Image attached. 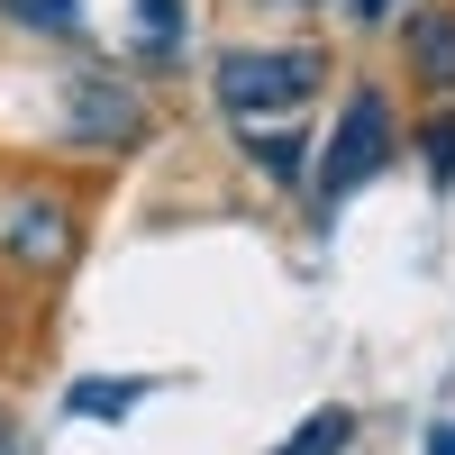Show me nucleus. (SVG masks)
Segmentation results:
<instances>
[{"label":"nucleus","instance_id":"obj_1","mask_svg":"<svg viewBox=\"0 0 455 455\" xmlns=\"http://www.w3.org/2000/svg\"><path fill=\"white\" fill-rule=\"evenodd\" d=\"M328 92V46H219L210 64V100L228 109L237 128L255 119H291V109H310Z\"/></svg>","mask_w":455,"mask_h":455},{"label":"nucleus","instance_id":"obj_2","mask_svg":"<svg viewBox=\"0 0 455 455\" xmlns=\"http://www.w3.org/2000/svg\"><path fill=\"white\" fill-rule=\"evenodd\" d=\"M83 255V210L55 182H0V264L19 283H55Z\"/></svg>","mask_w":455,"mask_h":455},{"label":"nucleus","instance_id":"obj_3","mask_svg":"<svg viewBox=\"0 0 455 455\" xmlns=\"http://www.w3.org/2000/svg\"><path fill=\"white\" fill-rule=\"evenodd\" d=\"M392 146H401V109H392V92H383V83H355V92H347V109H337V128H328V146H319L310 201H319V210H337L347 192H364V182L392 164Z\"/></svg>","mask_w":455,"mask_h":455},{"label":"nucleus","instance_id":"obj_4","mask_svg":"<svg viewBox=\"0 0 455 455\" xmlns=\"http://www.w3.org/2000/svg\"><path fill=\"white\" fill-rule=\"evenodd\" d=\"M64 137L100 146V156H128V146L146 137V100L119 83V73H83V83L64 92Z\"/></svg>","mask_w":455,"mask_h":455},{"label":"nucleus","instance_id":"obj_5","mask_svg":"<svg viewBox=\"0 0 455 455\" xmlns=\"http://www.w3.org/2000/svg\"><path fill=\"white\" fill-rule=\"evenodd\" d=\"M401 64H410V83H419L428 100L455 92V0H410V19H401Z\"/></svg>","mask_w":455,"mask_h":455},{"label":"nucleus","instance_id":"obj_6","mask_svg":"<svg viewBox=\"0 0 455 455\" xmlns=\"http://www.w3.org/2000/svg\"><path fill=\"white\" fill-rule=\"evenodd\" d=\"M156 392H164L156 373H83V383L64 392V410H73V419H128V410L156 401Z\"/></svg>","mask_w":455,"mask_h":455},{"label":"nucleus","instance_id":"obj_7","mask_svg":"<svg viewBox=\"0 0 455 455\" xmlns=\"http://www.w3.org/2000/svg\"><path fill=\"white\" fill-rule=\"evenodd\" d=\"M237 137H246V156L274 173L283 192H300V173H310V128H300V119H283V128H264V119H255V128H237Z\"/></svg>","mask_w":455,"mask_h":455},{"label":"nucleus","instance_id":"obj_8","mask_svg":"<svg viewBox=\"0 0 455 455\" xmlns=\"http://www.w3.org/2000/svg\"><path fill=\"white\" fill-rule=\"evenodd\" d=\"M128 10H137V46L156 64H173L182 55V0H128Z\"/></svg>","mask_w":455,"mask_h":455},{"label":"nucleus","instance_id":"obj_9","mask_svg":"<svg viewBox=\"0 0 455 455\" xmlns=\"http://www.w3.org/2000/svg\"><path fill=\"white\" fill-rule=\"evenodd\" d=\"M355 446V410H319V419H300V437H283L274 455H347Z\"/></svg>","mask_w":455,"mask_h":455},{"label":"nucleus","instance_id":"obj_10","mask_svg":"<svg viewBox=\"0 0 455 455\" xmlns=\"http://www.w3.org/2000/svg\"><path fill=\"white\" fill-rule=\"evenodd\" d=\"M0 19L36 36H83V0H0Z\"/></svg>","mask_w":455,"mask_h":455},{"label":"nucleus","instance_id":"obj_11","mask_svg":"<svg viewBox=\"0 0 455 455\" xmlns=\"http://www.w3.org/2000/svg\"><path fill=\"white\" fill-rule=\"evenodd\" d=\"M419 156H428V173H437V182H455V119H437V128L419 137Z\"/></svg>","mask_w":455,"mask_h":455},{"label":"nucleus","instance_id":"obj_12","mask_svg":"<svg viewBox=\"0 0 455 455\" xmlns=\"http://www.w3.org/2000/svg\"><path fill=\"white\" fill-rule=\"evenodd\" d=\"M347 10H355V28H383V19L401 10V0H347Z\"/></svg>","mask_w":455,"mask_h":455},{"label":"nucleus","instance_id":"obj_13","mask_svg":"<svg viewBox=\"0 0 455 455\" xmlns=\"http://www.w3.org/2000/svg\"><path fill=\"white\" fill-rule=\"evenodd\" d=\"M419 455H455V428H437V437H428V446H419Z\"/></svg>","mask_w":455,"mask_h":455}]
</instances>
